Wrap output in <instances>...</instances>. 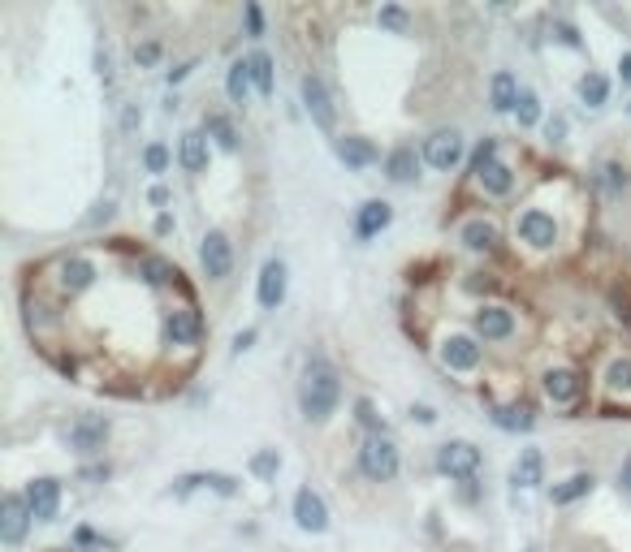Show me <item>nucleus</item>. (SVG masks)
<instances>
[{"instance_id": "obj_1", "label": "nucleus", "mask_w": 631, "mask_h": 552, "mask_svg": "<svg viewBox=\"0 0 631 552\" xmlns=\"http://www.w3.org/2000/svg\"><path fill=\"white\" fill-rule=\"evenodd\" d=\"M337 397H342V384H337V372H333L329 358H307L303 367V389H299V406L312 423H325L337 410Z\"/></svg>"}, {"instance_id": "obj_2", "label": "nucleus", "mask_w": 631, "mask_h": 552, "mask_svg": "<svg viewBox=\"0 0 631 552\" xmlns=\"http://www.w3.org/2000/svg\"><path fill=\"white\" fill-rule=\"evenodd\" d=\"M359 471H364L372 484H389V479L398 475V449H394V440L367 436L364 449H359Z\"/></svg>"}, {"instance_id": "obj_3", "label": "nucleus", "mask_w": 631, "mask_h": 552, "mask_svg": "<svg viewBox=\"0 0 631 552\" xmlns=\"http://www.w3.org/2000/svg\"><path fill=\"white\" fill-rule=\"evenodd\" d=\"M437 471L450 475V479H471L481 471V449L471 440H450L437 449Z\"/></svg>"}, {"instance_id": "obj_4", "label": "nucleus", "mask_w": 631, "mask_h": 552, "mask_svg": "<svg viewBox=\"0 0 631 552\" xmlns=\"http://www.w3.org/2000/svg\"><path fill=\"white\" fill-rule=\"evenodd\" d=\"M200 263H203V272H208V281H225V276L233 272V246L221 229H208V233H203Z\"/></svg>"}, {"instance_id": "obj_5", "label": "nucleus", "mask_w": 631, "mask_h": 552, "mask_svg": "<svg viewBox=\"0 0 631 552\" xmlns=\"http://www.w3.org/2000/svg\"><path fill=\"white\" fill-rule=\"evenodd\" d=\"M519 238H523L532 250H553V242H558V220L541 208H528L519 216Z\"/></svg>"}, {"instance_id": "obj_6", "label": "nucleus", "mask_w": 631, "mask_h": 552, "mask_svg": "<svg viewBox=\"0 0 631 552\" xmlns=\"http://www.w3.org/2000/svg\"><path fill=\"white\" fill-rule=\"evenodd\" d=\"M26 526H31V505H26V496L9 492V496L0 501V539H5V544H22Z\"/></svg>"}, {"instance_id": "obj_7", "label": "nucleus", "mask_w": 631, "mask_h": 552, "mask_svg": "<svg viewBox=\"0 0 631 552\" xmlns=\"http://www.w3.org/2000/svg\"><path fill=\"white\" fill-rule=\"evenodd\" d=\"M441 363H446L450 372H476L481 367V345H476V337L450 332L446 342H441Z\"/></svg>"}, {"instance_id": "obj_8", "label": "nucleus", "mask_w": 631, "mask_h": 552, "mask_svg": "<svg viewBox=\"0 0 631 552\" xmlns=\"http://www.w3.org/2000/svg\"><path fill=\"white\" fill-rule=\"evenodd\" d=\"M26 505H31V518L35 522H52L57 518V509H61V484L57 479H31L26 484Z\"/></svg>"}, {"instance_id": "obj_9", "label": "nucleus", "mask_w": 631, "mask_h": 552, "mask_svg": "<svg viewBox=\"0 0 631 552\" xmlns=\"http://www.w3.org/2000/svg\"><path fill=\"white\" fill-rule=\"evenodd\" d=\"M104 440H109V419L104 414H83V419L69 427V445L78 454H100Z\"/></svg>"}, {"instance_id": "obj_10", "label": "nucleus", "mask_w": 631, "mask_h": 552, "mask_svg": "<svg viewBox=\"0 0 631 552\" xmlns=\"http://www.w3.org/2000/svg\"><path fill=\"white\" fill-rule=\"evenodd\" d=\"M424 160H429L432 169H441V173L454 169V164L463 160V138L454 130H437L429 143H424Z\"/></svg>"}, {"instance_id": "obj_11", "label": "nucleus", "mask_w": 631, "mask_h": 552, "mask_svg": "<svg viewBox=\"0 0 631 552\" xmlns=\"http://www.w3.org/2000/svg\"><path fill=\"white\" fill-rule=\"evenodd\" d=\"M165 337L173 345H195L203 337V320L195 307H178L165 315Z\"/></svg>"}, {"instance_id": "obj_12", "label": "nucleus", "mask_w": 631, "mask_h": 552, "mask_svg": "<svg viewBox=\"0 0 631 552\" xmlns=\"http://www.w3.org/2000/svg\"><path fill=\"white\" fill-rule=\"evenodd\" d=\"M303 108L312 113V121L320 126V130H333V99H329L325 82L316 78V74L303 78Z\"/></svg>"}, {"instance_id": "obj_13", "label": "nucleus", "mask_w": 631, "mask_h": 552, "mask_svg": "<svg viewBox=\"0 0 631 552\" xmlns=\"http://www.w3.org/2000/svg\"><path fill=\"white\" fill-rule=\"evenodd\" d=\"M295 522H299L303 531H312V536H320L329 526V509H325V501L316 496L312 487H299V496H295Z\"/></svg>"}, {"instance_id": "obj_14", "label": "nucleus", "mask_w": 631, "mask_h": 552, "mask_svg": "<svg viewBox=\"0 0 631 552\" xmlns=\"http://www.w3.org/2000/svg\"><path fill=\"white\" fill-rule=\"evenodd\" d=\"M96 276H100V268L87 260V255H69V260H61V290L66 293H83V290H91L96 285Z\"/></svg>"}, {"instance_id": "obj_15", "label": "nucleus", "mask_w": 631, "mask_h": 552, "mask_svg": "<svg viewBox=\"0 0 631 552\" xmlns=\"http://www.w3.org/2000/svg\"><path fill=\"white\" fill-rule=\"evenodd\" d=\"M515 332V315L506 307H481L476 311V337L481 342H506Z\"/></svg>"}, {"instance_id": "obj_16", "label": "nucleus", "mask_w": 631, "mask_h": 552, "mask_svg": "<svg viewBox=\"0 0 631 552\" xmlns=\"http://www.w3.org/2000/svg\"><path fill=\"white\" fill-rule=\"evenodd\" d=\"M545 397L549 402H558V406H571V402L580 397V372H571V367H549L545 372Z\"/></svg>"}, {"instance_id": "obj_17", "label": "nucleus", "mask_w": 631, "mask_h": 552, "mask_svg": "<svg viewBox=\"0 0 631 552\" xmlns=\"http://www.w3.org/2000/svg\"><path fill=\"white\" fill-rule=\"evenodd\" d=\"M285 298V263L282 260H268L260 268V307L264 311H277Z\"/></svg>"}, {"instance_id": "obj_18", "label": "nucleus", "mask_w": 631, "mask_h": 552, "mask_svg": "<svg viewBox=\"0 0 631 552\" xmlns=\"http://www.w3.org/2000/svg\"><path fill=\"white\" fill-rule=\"evenodd\" d=\"M545 479V457H541V449H519V462L515 471H511V484L515 487H536Z\"/></svg>"}, {"instance_id": "obj_19", "label": "nucleus", "mask_w": 631, "mask_h": 552, "mask_svg": "<svg viewBox=\"0 0 631 552\" xmlns=\"http://www.w3.org/2000/svg\"><path fill=\"white\" fill-rule=\"evenodd\" d=\"M195 487H216L221 496H233V492H238V479H230V475H216V471H208V475H182V479L173 484V492H178V496H191Z\"/></svg>"}, {"instance_id": "obj_20", "label": "nucleus", "mask_w": 631, "mask_h": 552, "mask_svg": "<svg viewBox=\"0 0 631 552\" xmlns=\"http://www.w3.org/2000/svg\"><path fill=\"white\" fill-rule=\"evenodd\" d=\"M389 220H394L389 203L372 199V203H364V208H359V216H355V233H359V238H377V233L389 225Z\"/></svg>"}, {"instance_id": "obj_21", "label": "nucleus", "mask_w": 631, "mask_h": 552, "mask_svg": "<svg viewBox=\"0 0 631 552\" xmlns=\"http://www.w3.org/2000/svg\"><path fill=\"white\" fill-rule=\"evenodd\" d=\"M178 160H182L186 173H203V169H208V138H203V130H186L182 134Z\"/></svg>"}, {"instance_id": "obj_22", "label": "nucleus", "mask_w": 631, "mask_h": 552, "mask_svg": "<svg viewBox=\"0 0 631 552\" xmlns=\"http://www.w3.org/2000/svg\"><path fill=\"white\" fill-rule=\"evenodd\" d=\"M337 156L347 169H367V164H377V147L359 134H347V138H337Z\"/></svg>"}, {"instance_id": "obj_23", "label": "nucleus", "mask_w": 631, "mask_h": 552, "mask_svg": "<svg viewBox=\"0 0 631 552\" xmlns=\"http://www.w3.org/2000/svg\"><path fill=\"white\" fill-rule=\"evenodd\" d=\"M385 173H389V181H416L419 178V156L411 151V147H398V151H389L385 156Z\"/></svg>"}, {"instance_id": "obj_24", "label": "nucleus", "mask_w": 631, "mask_h": 552, "mask_svg": "<svg viewBox=\"0 0 631 552\" xmlns=\"http://www.w3.org/2000/svg\"><path fill=\"white\" fill-rule=\"evenodd\" d=\"M493 423H498L502 432H528L532 423H536V410L528 402H515V406H498L493 410Z\"/></svg>"}, {"instance_id": "obj_25", "label": "nucleus", "mask_w": 631, "mask_h": 552, "mask_svg": "<svg viewBox=\"0 0 631 552\" xmlns=\"http://www.w3.org/2000/svg\"><path fill=\"white\" fill-rule=\"evenodd\" d=\"M593 484H597V479L580 471V475H571V479H563V484L549 487V501H553V505H571V501H580V496H588Z\"/></svg>"}, {"instance_id": "obj_26", "label": "nucleus", "mask_w": 631, "mask_h": 552, "mask_svg": "<svg viewBox=\"0 0 631 552\" xmlns=\"http://www.w3.org/2000/svg\"><path fill=\"white\" fill-rule=\"evenodd\" d=\"M459 242H463L467 250H493V246H498V229L489 225V220H467V225L459 229Z\"/></svg>"}, {"instance_id": "obj_27", "label": "nucleus", "mask_w": 631, "mask_h": 552, "mask_svg": "<svg viewBox=\"0 0 631 552\" xmlns=\"http://www.w3.org/2000/svg\"><path fill=\"white\" fill-rule=\"evenodd\" d=\"M489 96H493V108L498 113H515V104H519V87L515 78L502 69V74H493V82H489Z\"/></svg>"}, {"instance_id": "obj_28", "label": "nucleus", "mask_w": 631, "mask_h": 552, "mask_svg": "<svg viewBox=\"0 0 631 552\" xmlns=\"http://www.w3.org/2000/svg\"><path fill=\"white\" fill-rule=\"evenodd\" d=\"M247 66H251V82H255V91H260V96H273V56H268V52H251Z\"/></svg>"}, {"instance_id": "obj_29", "label": "nucleus", "mask_w": 631, "mask_h": 552, "mask_svg": "<svg viewBox=\"0 0 631 552\" xmlns=\"http://www.w3.org/2000/svg\"><path fill=\"white\" fill-rule=\"evenodd\" d=\"M251 87H255V82H251V66L247 61H233L230 66V78H225V91H230V99L233 104H247V91Z\"/></svg>"}, {"instance_id": "obj_30", "label": "nucleus", "mask_w": 631, "mask_h": 552, "mask_svg": "<svg viewBox=\"0 0 631 552\" xmlns=\"http://www.w3.org/2000/svg\"><path fill=\"white\" fill-rule=\"evenodd\" d=\"M580 99L584 104H593V108H601V104L610 99V82L601 78V74H584L580 78Z\"/></svg>"}, {"instance_id": "obj_31", "label": "nucleus", "mask_w": 631, "mask_h": 552, "mask_svg": "<svg viewBox=\"0 0 631 552\" xmlns=\"http://www.w3.org/2000/svg\"><path fill=\"white\" fill-rule=\"evenodd\" d=\"M484 190H489V195H511V186H515V173H511V169H506V164H493V169H489V173H484Z\"/></svg>"}, {"instance_id": "obj_32", "label": "nucleus", "mask_w": 631, "mask_h": 552, "mask_svg": "<svg viewBox=\"0 0 631 552\" xmlns=\"http://www.w3.org/2000/svg\"><path fill=\"white\" fill-rule=\"evenodd\" d=\"M605 389L610 393H627L631 389V358H615L610 372H605Z\"/></svg>"}, {"instance_id": "obj_33", "label": "nucleus", "mask_w": 631, "mask_h": 552, "mask_svg": "<svg viewBox=\"0 0 631 552\" xmlns=\"http://www.w3.org/2000/svg\"><path fill=\"white\" fill-rule=\"evenodd\" d=\"M173 268H169L165 260H156V255H151V260H143V281H148L151 290H160V285H169V281H173Z\"/></svg>"}, {"instance_id": "obj_34", "label": "nucleus", "mask_w": 631, "mask_h": 552, "mask_svg": "<svg viewBox=\"0 0 631 552\" xmlns=\"http://www.w3.org/2000/svg\"><path fill=\"white\" fill-rule=\"evenodd\" d=\"M493 156H498V143H493V138H481V147L471 151V173L484 178V173L493 169Z\"/></svg>"}, {"instance_id": "obj_35", "label": "nucleus", "mask_w": 631, "mask_h": 552, "mask_svg": "<svg viewBox=\"0 0 631 552\" xmlns=\"http://www.w3.org/2000/svg\"><path fill=\"white\" fill-rule=\"evenodd\" d=\"M251 471L260 475V479H273V475L282 471V454L277 449H260V454L251 457Z\"/></svg>"}, {"instance_id": "obj_36", "label": "nucleus", "mask_w": 631, "mask_h": 552, "mask_svg": "<svg viewBox=\"0 0 631 552\" xmlns=\"http://www.w3.org/2000/svg\"><path fill=\"white\" fill-rule=\"evenodd\" d=\"M515 113H519V126H536L541 121V99H536V91H519Z\"/></svg>"}, {"instance_id": "obj_37", "label": "nucleus", "mask_w": 631, "mask_h": 552, "mask_svg": "<svg viewBox=\"0 0 631 552\" xmlns=\"http://www.w3.org/2000/svg\"><path fill=\"white\" fill-rule=\"evenodd\" d=\"M355 419H359V427H367V432H377V436H381V414H377V406H372L367 397L355 402Z\"/></svg>"}, {"instance_id": "obj_38", "label": "nucleus", "mask_w": 631, "mask_h": 552, "mask_svg": "<svg viewBox=\"0 0 631 552\" xmlns=\"http://www.w3.org/2000/svg\"><path fill=\"white\" fill-rule=\"evenodd\" d=\"M208 130L216 134V143L225 147V151H233V147H238V134H233V126L225 121V117H208Z\"/></svg>"}, {"instance_id": "obj_39", "label": "nucleus", "mask_w": 631, "mask_h": 552, "mask_svg": "<svg viewBox=\"0 0 631 552\" xmlns=\"http://www.w3.org/2000/svg\"><path fill=\"white\" fill-rule=\"evenodd\" d=\"M143 164H148V173H165V169H169V147L165 143H151L148 151H143Z\"/></svg>"}, {"instance_id": "obj_40", "label": "nucleus", "mask_w": 631, "mask_h": 552, "mask_svg": "<svg viewBox=\"0 0 631 552\" xmlns=\"http://www.w3.org/2000/svg\"><path fill=\"white\" fill-rule=\"evenodd\" d=\"M377 17H381L385 31H407V9H398V5H385Z\"/></svg>"}, {"instance_id": "obj_41", "label": "nucleus", "mask_w": 631, "mask_h": 552, "mask_svg": "<svg viewBox=\"0 0 631 552\" xmlns=\"http://www.w3.org/2000/svg\"><path fill=\"white\" fill-rule=\"evenodd\" d=\"M156 56H160V48H156V44H143V48H134V61H139V66H156Z\"/></svg>"}, {"instance_id": "obj_42", "label": "nucleus", "mask_w": 631, "mask_h": 552, "mask_svg": "<svg viewBox=\"0 0 631 552\" xmlns=\"http://www.w3.org/2000/svg\"><path fill=\"white\" fill-rule=\"evenodd\" d=\"M605 173H610V186H615V190L627 186V169H623V164H605Z\"/></svg>"}, {"instance_id": "obj_43", "label": "nucleus", "mask_w": 631, "mask_h": 552, "mask_svg": "<svg viewBox=\"0 0 631 552\" xmlns=\"http://www.w3.org/2000/svg\"><path fill=\"white\" fill-rule=\"evenodd\" d=\"M96 69H100V78H104V82H113V61H109V52H104V48L96 52Z\"/></svg>"}, {"instance_id": "obj_44", "label": "nucleus", "mask_w": 631, "mask_h": 552, "mask_svg": "<svg viewBox=\"0 0 631 552\" xmlns=\"http://www.w3.org/2000/svg\"><path fill=\"white\" fill-rule=\"evenodd\" d=\"M247 26H251V35H260V31H264V14H260L255 5H247Z\"/></svg>"}, {"instance_id": "obj_45", "label": "nucleus", "mask_w": 631, "mask_h": 552, "mask_svg": "<svg viewBox=\"0 0 631 552\" xmlns=\"http://www.w3.org/2000/svg\"><path fill=\"white\" fill-rule=\"evenodd\" d=\"M251 342H255V328H247V332H238V337H233V350L243 354V350H247Z\"/></svg>"}, {"instance_id": "obj_46", "label": "nucleus", "mask_w": 631, "mask_h": 552, "mask_svg": "<svg viewBox=\"0 0 631 552\" xmlns=\"http://www.w3.org/2000/svg\"><path fill=\"white\" fill-rule=\"evenodd\" d=\"M148 199H151V203H156V208H165V203H169V190H165V186H151V190H148Z\"/></svg>"}, {"instance_id": "obj_47", "label": "nucleus", "mask_w": 631, "mask_h": 552, "mask_svg": "<svg viewBox=\"0 0 631 552\" xmlns=\"http://www.w3.org/2000/svg\"><path fill=\"white\" fill-rule=\"evenodd\" d=\"M566 134V121L563 117H553V121H549V138H553V143H558V138H563Z\"/></svg>"}, {"instance_id": "obj_48", "label": "nucleus", "mask_w": 631, "mask_h": 552, "mask_svg": "<svg viewBox=\"0 0 631 552\" xmlns=\"http://www.w3.org/2000/svg\"><path fill=\"white\" fill-rule=\"evenodd\" d=\"M618 78H623V82H627V87H631V52H627V56H623V61H618Z\"/></svg>"}, {"instance_id": "obj_49", "label": "nucleus", "mask_w": 631, "mask_h": 552, "mask_svg": "<svg viewBox=\"0 0 631 552\" xmlns=\"http://www.w3.org/2000/svg\"><path fill=\"white\" fill-rule=\"evenodd\" d=\"M618 484H623V487H627V492H631V457H627V462H623V466H618Z\"/></svg>"}, {"instance_id": "obj_50", "label": "nucleus", "mask_w": 631, "mask_h": 552, "mask_svg": "<svg viewBox=\"0 0 631 552\" xmlns=\"http://www.w3.org/2000/svg\"><path fill=\"white\" fill-rule=\"evenodd\" d=\"M411 414H416L419 423H432V419H437V414H432V406H416V410H411Z\"/></svg>"}]
</instances>
